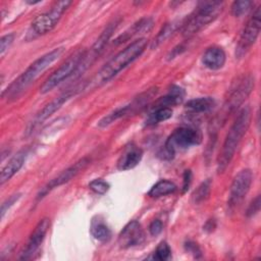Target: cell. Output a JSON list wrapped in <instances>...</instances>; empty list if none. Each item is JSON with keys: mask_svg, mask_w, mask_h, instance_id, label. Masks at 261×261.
Segmentation results:
<instances>
[{"mask_svg": "<svg viewBox=\"0 0 261 261\" xmlns=\"http://www.w3.org/2000/svg\"><path fill=\"white\" fill-rule=\"evenodd\" d=\"M70 5L71 1L67 0L56 2L49 11L40 14L34 19L31 24L30 35H32L34 38L51 32Z\"/></svg>", "mask_w": 261, "mask_h": 261, "instance_id": "8", "label": "cell"}, {"mask_svg": "<svg viewBox=\"0 0 261 261\" xmlns=\"http://www.w3.org/2000/svg\"><path fill=\"white\" fill-rule=\"evenodd\" d=\"M91 162V159L89 157H83L82 159L74 162L72 165L67 167L66 169L62 170L58 175L53 177L50 181H48L37 194V200H42L45 196H47L51 191L54 189L68 182L73 177H75L80 172H82Z\"/></svg>", "mask_w": 261, "mask_h": 261, "instance_id": "13", "label": "cell"}, {"mask_svg": "<svg viewBox=\"0 0 261 261\" xmlns=\"http://www.w3.org/2000/svg\"><path fill=\"white\" fill-rule=\"evenodd\" d=\"M148 44L146 38H139L130 43L115 56H113L95 75L92 80L94 86H101L112 80L118 72L133 63L145 51Z\"/></svg>", "mask_w": 261, "mask_h": 261, "instance_id": "3", "label": "cell"}, {"mask_svg": "<svg viewBox=\"0 0 261 261\" xmlns=\"http://www.w3.org/2000/svg\"><path fill=\"white\" fill-rule=\"evenodd\" d=\"M171 257V249L166 242H161L153 253V259L158 261H165Z\"/></svg>", "mask_w": 261, "mask_h": 261, "instance_id": "29", "label": "cell"}, {"mask_svg": "<svg viewBox=\"0 0 261 261\" xmlns=\"http://www.w3.org/2000/svg\"><path fill=\"white\" fill-rule=\"evenodd\" d=\"M85 50H79L74 52L70 57L67 58V60L60 65L41 86L40 93L41 94H47L50 91H52L55 87H57L59 84L66 81L68 77L73 76L75 71L79 68V65L81 63V60L84 56Z\"/></svg>", "mask_w": 261, "mask_h": 261, "instance_id": "10", "label": "cell"}, {"mask_svg": "<svg viewBox=\"0 0 261 261\" xmlns=\"http://www.w3.org/2000/svg\"><path fill=\"white\" fill-rule=\"evenodd\" d=\"M185 90L179 86H171L167 94L160 99H158L153 106H164V107H170L180 104L184 101L185 98Z\"/></svg>", "mask_w": 261, "mask_h": 261, "instance_id": "21", "label": "cell"}, {"mask_svg": "<svg viewBox=\"0 0 261 261\" xmlns=\"http://www.w3.org/2000/svg\"><path fill=\"white\" fill-rule=\"evenodd\" d=\"M253 181V172L246 168L241 170L232 179L230 185L227 209L229 212H233L247 196Z\"/></svg>", "mask_w": 261, "mask_h": 261, "instance_id": "12", "label": "cell"}, {"mask_svg": "<svg viewBox=\"0 0 261 261\" xmlns=\"http://www.w3.org/2000/svg\"><path fill=\"white\" fill-rule=\"evenodd\" d=\"M191 182H192V171L190 169H187V170H185L184 175H182V187H181L182 194L188 192V190L191 186Z\"/></svg>", "mask_w": 261, "mask_h": 261, "instance_id": "36", "label": "cell"}, {"mask_svg": "<svg viewBox=\"0 0 261 261\" xmlns=\"http://www.w3.org/2000/svg\"><path fill=\"white\" fill-rule=\"evenodd\" d=\"M251 122V108L246 105L239 110L237 116L228 129L221 151L217 158V172L222 173L230 164L234 153L247 133Z\"/></svg>", "mask_w": 261, "mask_h": 261, "instance_id": "2", "label": "cell"}, {"mask_svg": "<svg viewBox=\"0 0 261 261\" xmlns=\"http://www.w3.org/2000/svg\"><path fill=\"white\" fill-rule=\"evenodd\" d=\"M182 22H184V19L181 20H173V21H170L168 23H165L161 30L159 31L158 35L156 36V38L154 39V41L152 42L151 44V48L154 49V48H157L160 44H162L167 38H169L178 28H181L182 25Z\"/></svg>", "mask_w": 261, "mask_h": 261, "instance_id": "25", "label": "cell"}, {"mask_svg": "<svg viewBox=\"0 0 261 261\" xmlns=\"http://www.w3.org/2000/svg\"><path fill=\"white\" fill-rule=\"evenodd\" d=\"M260 204H261V202H260V195H258V196L251 202V204L249 205V207H248V209H247V211H246L247 217H252V216H254L255 214H257V213L259 212V210H260Z\"/></svg>", "mask_w": 261, "mask_h": 261, "instance_id": "34", "label": "cell"}, {"mask_svg": "<svg viewBox=\"0 0 261 261\" xmlns=\"http://www.w3.org/2000/svg\"><path fill=\"white\" fill-rule=\"evenodd\" d=\"M145 240V232L141 223L137 220H132L118 234V244L120 248L127 249L130 247L141 245Z\"/></svg>", "mask_w": 261, "mask_h": 261, "instance_id": "15", "label": "cell"}, {"mask_svg": "<svg viewBox=\"0 0 261 261\" xmlns=\"http://www.w3.org/2000/svg\"><path fill=\"white\" fill-rule=\"evenodd\" d=\"M49 225H50V221L48 218H43L38 222V224L36 225L32 234L28 240L25 247L20 253V256H19L20 260H30L34 258V255L38 252V250L40 249L45 239Z\"/></svg>", "mask_w": 261, "mask_h": 261, "instance_id": "14", "label": "cell"}, {"mask_svg": "<svg viewBox=\"0 0 261 261\" xmlns=\"http://www.w3.org/2000/svg\"><path fill=\"white\" fill-rule=\"evenodd\" d=\"M184 247H185V250L188 253H190V254H192L194 256V258L199 259V258L202 257V251H201V249H200V247L198 246L197 243L189 240V241H187L185 243Z\"/></svg>", "mask_w": 261, "mask_h": 261, "instance_id": "32", "label": "cell"}, {"mask_svg": "<svg viewBox=\"0 0 261 261\" xmlns=\"http://www.w3.org/2000/svg\"><path fill=\"white\" fill-rule=\"evenodd\" d=\"M254 6V2L249 0H241V1H234L231 4V14L236 17H240L244 14H246L251 8Z\"/></svg>", "mask_w": 261, "mask_h": 261, "instance_id": "28", "label": "cell"}, {"mask_svg": "<svg viewBox=\"0 0 261 261\" xmlns=\"http://www.w3.org/2000/svg\"><path fill=\"white\" fill-rule=\"evenodd\" d=\"M176 185L168 179H160L148 192V196L152 198H159L166 195L173 194L176 191Z\"/></svg>", "mask_w": 261, "mask_h": 261, "instance_id": "26", "label": "cell"}, {"mask_svg": "<svg viewBox=\"0 0 261 261\" xmlns=\"http://www.w3.org/2000/svg\"><path fill=\"white\" fill-rule=\"evenodd\" d=\"M63 47H58L36 59L19 76H17L7 87L6 90L2 92V98L7 102L16 100L43 71H45L63 54Z\"/></svg>", "mask_w": 261, "mask_h": 261, "instance_id": "1", "label": "cell"}, {"mask_svg": "<svg viewBox=\"0 0 261 261\" xmlns=\"http://www.w3.org/2000/svg\"><path fill=\"white\" fill-rule=\"evenodd\" d=\"M215 105H216V102L212 97H198V98L189 100L186 103L185 107L189 112L193 114H199V113H206L211 111Z\"/></svg>", "mask_w": 261, "mask_h": 261, "instance_id": "22", "label": "cell"}, {"mask_svg": "<svg viewBox=\"0 0 261 261\" xmlns=\"http://www.w3.org/2000/svg\"><path fill=\"white\" fill-rule=\"evenodd\" d=\"M201 142L202 135L200 130L195 127L180 126L175 128L168 136L157 156L161 160H171L176 152L187 150L193 146H198Z\"/></svg>", "mask_w": 261, "mask_h": 261, "instance_id": "5", "label": "cell"}, {"mask_svg": "<svg viewBox=\"0 0 261 261\" xmlns=\"http://www.w3.org/2000/svg\"><path fill=\"white\" fill-rule=\"evenodd\" d=\"M211 186H212V181L210 178H207L204 181H202L192 194L193 203L198 205L206 201L210 195Z\"/></svg>", "mask_w": 261, "mask_h": 261, "instance_id": "27", "label": "cell"}, {"mask_svg": "<svg viewBox=\"0 0 261 261\" xmlns=\"http://www.w3.org/2000/svg\"><path fill=\"white\" fill-rule=\"evenodd\" d=\"M143 158V151L138 146L130 144L127 146L120 157L117 160V169L119 170H129L136 167Z\"/></svg>", "mask_w": 261, "mask_h": 261, "instance_id": "16", "label": "cell"}, {"mask_svg": "<svg viewBox=\"0 0 261 261\" xmlns=\"http://www.w3.org/2000/svg\"><path fill=\"white\" fill-rule=\"evenodd\" d=\"M90 231L92 236L99 242L105 243L111 239V230L108 225L100 217L94 218L91 222Z\"/></svg>", "mask_w": 261, "mask_h": 261, "instance_id": "24", "label": "cell"}, {"mask_svg": "<svg viewBox=\"0 0 261 261\" xmlns=\"http://www.w3.org/2000/svg\"><path fill=\"white\" fill-rule=\"evenodd\" d=\"M153 24H154V19L152 17L150 16L142 17L141 19L136 21L132 27H129L125 32H123L120 36H118L114 40V44L119 45L140 34L148 33L153 28Z\"/></svg>", "mask_w": 261, "mask_h": 261, "instance_id": "17", "label": "cell"}, {"mask_svg": "<svg viewBox=\"0 0 261 261\" xmlns=\"http://www.w3.org/2000/svg\"><path fill=\"white\" fill-rule=\"evenodd\" d=\"M28 152L22 150L19 151L17 154H15L1 169L0 173V185H4L6 181H8L15 173L19 171V169L22 167L25 158H27Z\"/></svg>", "mask_w": 261, "mask_h": 261, "instance_id": "19", "label": "cell"}, {"mask_svg": "<svg viewBox=\"0 0 261 261\" xmlns=\"http://www.w3.org/2000/svg\"><path fill=\"white\" fill-rule=\"evenodd\" d=\"M226 60L225 52L218 46H211L202 55V64L211 70H218L223 67Z\"/></svg>", "mask_w": 261, "mask_h": 261, "instance_id": "18", "label": "cell"}, {"mask_svg": "<svg viewBox=\"0 0 261 261\" xmlns=\"http://www.w3.org/2000/svg\"><path fill=\"white\" fill-rule=\"evenodd\" d=\"M223 3L220 1H204L199 3L198 7L184 19L180 28L181 35L190 38L212 22L221 13Z\"/></svg>", "mask_w": 261, "mask_h": 261, "instance_id": "4", "label": "cell"}, {"mask_svg": "<svg viewBox=\"0 0 261 261\" xmlns=\"http://www.w3.org/2000/svg\"><path fill=\"white\" fill-rule=\"evenodd\" d=\"M186 49H187V46H186L185 43L178 44L176 47H174V48L169 52V54L167 55V59H168V60H171V59L175 58L176 56H178L179 54H181Z\"/></svg>", "mask_w": 261, "mask_h": 261, "instance_id": "37", "label": "cell"}, {"mask_svg": "<svg viewBox=\"0 0 261 261\" xmlns=\"http://www.w3.org/2000/svg\"><path fill=\"white\" fill-rule=\"evenodd\" d=\"M14 36L15 35L13 33H10V34H6L1 37V40H0V55L1 56L4 55V53L8 50L10 45L13 43Z\"/></svg>", "mask_w": 261, "mask_h": 261, "instance_id": "33", "label": "cell"}, {"mask_svg": "<svg viewBox=\"0 0 261 261\" xmlns=\"http://www.w3.org/2000/svg\"><path fill=\"white\" fill-rule=\"evenodd\" d=\"M255 79L252 74H243L237 79L227 92V97L223 104L220 120L224 121L227 116L236 112L244 103L254 89Z\"/></svg>", "mask_w": 261, "mask_h": 261, "instance_id": "6", "label": "cell"}, {"mask_svg": "<svg viewBox=\"0 0 261 261\" xmlns=\"http://www.w3.org/2000/svg\"><path fill=\"white\" fill-rule=\"evenodd\" d=\"M215 227H216V222H215V220H214V219H209V220H207L206 223L204 224L203 229H204L205 231L211 232V231H213V230L215 229Z\"/></svg>", "mask_w": 261, "mask_h": 261, "instance_id": "38", "label": "cell"}, {"mask_svg": "<svg viewBox=\"0 0 261 261\" xmlns=\"http://www.w3.org/2000/svg\"><path fill=\"white\" fill-rule=\"evenodd\" d=\"M89 188H90V190H92L96 194L104 195L109 191L110 185L102 178H95L92 181H90Z\"/></svg>", "mask_w": 261, "mask_h": 261, "instance_id": "30", "label": "cell"}, {"mask_svg": "<svg viewBox=\"0 0 261 261\" xmlns=\"http://www.w3.org/2000/svg\"><path fill=\"white\" fill-rule=\"evenodd\" d=\"M135 113H137V111H136V108H135L133 102L130 101L129 103L114 109L113 111H111L110 113H108L107 115L102 117L98 121V126L102 127V128L107 127L110 124H112L113 122H115L116 120H118L120 118H123L125 116H129V115L135 114Z\"/></svg>", "mask_w": 261, "mask_h": 261, "instance_id": "20", "label": "cell"}, {"mask_svg": "<svg viewBox=\"0 0 261 261\" xmlns=\"http://www.w3.org/2000/svg\"><path fill=\"white\" fill-rule=\"evenodd\" d=\"M21 197V194H14L11 195L9 198H7L1 205V210H0V214H1V219H3V217L5 216V213L18 201V199Z\"/></svg>", "mask_w": 261, "mask_h": 261, "instance_id": "31", "label": "cell"}, {"mask_svg": "<svg viewBox=\"0 0 261 261\" xmlns=\"http://www.w3.org/2000/svg\"><path fill=\"white\" fill-rule=\"evenodd\" d=\"M171 116H172V109L170 107L152 106L151 111L145 120V125L146 126L155 125L159 122L169 119Z\"/></svg>", "mask_w": 261, "mask_h": 261, "instance_id": "23", "label": "cell"}, {"mask_svg": "<svg viewBox=\"0 0 261 261\" xmlns=\"http://www.w3.org/2000/svg\"><path fill=\"white\" fill-rule=\"evenodd\" d=\"M120 21H121V18H115L112 21H110L105 27V29L102 31V33L100 34L98 39L95 41V43L92 45L90 50H85V53L81 60L79 68L73 75L75 79L81 76L95 62V60L101 55V53L104 51L106 45L108 44L110 38L112 37L113 33L115 32V30L118 27V24L120 23Z\"/></svg>", "mask_w": 261, "mask_h": 261, "instance_id": "7", "label": "cell"}, {"mask_svg": "<svg viewBox=\"0 0 261 261\" xmlns=\"http://www.w3.org/2000/svg\"><path fill=\"white\" fill-rule=\"evenodd\" d=\"M261 30V5L257 6L244 25L236 46V58H243L257 41Z\"/></svg>", "mask_w": 261, "mask_h": 261, "instance_id": "9", "label": "cell"}, {"mask_svg": "<svg viewBox=\"0 0 261 261\" xmlns=\"http://www.w3.org/2000/svg\"><path fill=\"white\" fill-rule=\"evenodd\" d=\"M84 88H85V84H83L82 86H74L73 88L66 90L65 92L60 94L58 97H56L52 101H50L47 105H45V107H43L37 113V115L34 117L32 122L29 124L27 134H32L45 120H47L52 114H54L58 109H60L64 103H66L69 99H71L77 92H80Z\"/></svg>", "mask_w": 261, "mask_h": 261, "instance_id": "11", "label": "cell"}, {"mask_svg": "<svg viewBox=\"0 0 261 261\" xmlns=\"http://www.w3.org/2000/svg\"><path fill=\"white\" fill-rule=\"evenodd\" d=\"M162 229H163V223H162V221L159 220V219H154V220L150 223V225H149V232H150V234L153 236V237H156V236H158L159 233H161Z\"/></svg>", "mask_w": 261, "mask_h": 261, "instance_id": "35", "label": "cell"}]
</instances>
